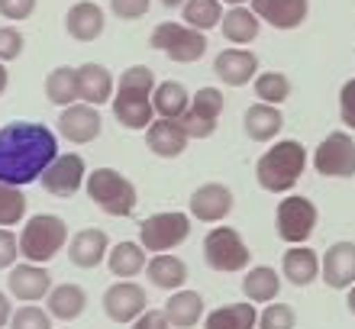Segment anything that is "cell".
Instances as JSON below:
<instances>
[{
  "label": "cell",
  "mask_w": 355,
  "mask_h": 329,
  "mask_svg": "<svg viewBox=\"0 0 355 329\" xmlns=\"http://www.w3.org/2000/svg\"><path fill=\"white\" fill-rule=\"evenodd\" d=\"M58 155L55 132L42 123L17 120L0 126V181L3 184H33Z\"/></svg>",
  "instance_id": "6da1fadb"
},
{
  "label": "cell",
  "mask_w": 355,
  "mask_h": 329,
  "mask_svg": "<svg viewBox=\"0 0 355 329\" xmlns=\"http://www.w3.org/2000/svg\"><path fill=\"white\" fill-rule=\"evenodd\" d=\"M152 91H155V75L146 65H130L116 81V94L110 100V110L120 126L126 130H149L155 120V104H152Z\"/></svg>",
  "instance_id": "7a4b0ae2"
},
{
  "label": "cell",
  "mask_w": 355,
  "mask_h": 329,
  "mask_svg": "<svg viewBox=\"0 0 355 329\" xmlns=\"http://www.w3.org/2000/svg\"><path fill=\"white\" fill-rule=\"evenodd\" d=\"M307 168V149L297 139H281L255 165V181L268 194H288Z\"/></svg>",
  "instance_id": "3957f363"
},
{
  "label": "cell",
  "mask_w": 355,
  "mask_h": 329,
  "mask_svg": "<svg viewBox=\"0 0 355 329\" xmlns=\"http://www.w3.org/2000/svg\"><path fill=\"white\" fill-rule=\"evenodd\" d=\"M68 245V226L55 213H36L23 223L19 233V258L36 265L52 262L62 249Z\"/></svg>",
  "instance_id": "277c9868"
},
{
  "label": "cell",
  "mask_w": 355,
  "mask_h": 329,
  "mask_svg": "<svg viewBox=\"0 0 355 329\" xmlns=\"http://www.w3.org/2000/svg\"><path fill=\"white\" fill-rule=\"evenodd\" d=\"M85 190L94 207H101L107 217H130L139 200L136 184L116 168H94L85 181Z\"/></svg>",
  "instance_id": "5b68a950"
},
{
  "label": "cell",
  "mask_w": 355,
  "mask_h": 329,
  "mask_svg": "<svg viewBox=\"0 0 355 329\" xmlns=\"http://www.w3.org/2000/svg\"><path fill=\"white\" fill-rule=\"evenodd\" d=\"M149 46L178 65H191L207 55V33L187 26V23H159L152 29Z\"/></svg>",
  "instance_id": "8992f818"
},
{
  "label": "cell",
  "mask_w": 355,
  "mask_h": 329,
  "mask_svg": "<svg viewBox=\"0 0 355 329\" xmlns=\"http://www.w3.org/2000/svg\"><path fill=\"white\" fill-rule=\"evenodd\" d=\"M204 262L214 272L233 274V272H245L252 262V252L245 245L243 233L233 226H214L204 239Z\"/></svg>",
  "instance_id": "52a82bcc"
},
{
  "label": "cell",
  "mask_w": 355,
  "mask_h": 329,
  "mask_svg": "<svg viewBox=\"0 0 355 329\" xmlns=\"http://www.w3.org/2000/svg\"><path fill=\"white\" fill-rule=\"evenodd\" d=\"M317 207L310 197H300V194H288V197L278 204L275 210V226H278V235L288 245H304L317 229Z\"/></svg>",
  "instance_id": "ba28073f"
},
{
  "label": "cell",
  "mask_w": 355,
  "mask_h": 329,
  "mask_svg": "<svg viewBox=\"0 0 355 329\" xmlns=\"http://www.w3.org/2000/svg\"><path fill=\"white\" fill-rule=\"evenodd\" d=\"M191 235V217L187 213H155V217L142 220L139 223V242L146 245V252L159 255V252H171L181 242H187Z\"/></svg>",
  "instance_id": "9c48e42d"
},
{
  "label": "cell",
  "mask_w": 355,
  "mask_h": 329,
  "mask_svg": "<svg viewBox=\"0 0 355 329\" xmlns=\"http://www.w3.org/2000/svg\"><path fill=\"white\" fill-rule=\"evenodd\" d=\"M320 178H355V139L349 132H329L313 152Z\"/></svg>",
  "instance_id": "30bf717a"
},
{
  "label": "cell",
  "mask_w": 355,
  "mask_h": 329,
  "mask_svg": "<svg viewBox=\"0 0 355 329\" xmlns=\"http://www.w3.org/2000/svg\"><path fill=\"white\" fill-rule=\"evenodd\" d=\"M223 91L220 87H200L194 97H191V107L181 116V126L191 139H210L216 132V123H220V113H223Z\"/></svg>",
  "instance_id": "8fae6325"
},
{
  "label": "cell",
  "mask_w": 355,
  "mask_h": 329,
  "mask_svg": "<svg viewBox=\"0 0 355 329\" xmlns=\"http://www.w3.org/2000/svg\"><path fill=\"white\" fill-rule=\"evenodd\" d=\"M103 313H107V320L113 323H132L136 317L149 310V294L142 284H136L132 278H116V284H110L107 291H103V301H101Z\"/></svg>",
  "instance_id": "7c38bea8"
},
{
  "label": "cell",
  "mask_w": 355,
  "mask_h": 329,
  "mask_svg": "<svg viewBox=\"0 0 355 329\" xmlns=\"http://www.w3.org/2000/svg\"><path fill=\"white\" fill-rule=\"evenodd\" d=\"M39 181H42V188H46L52 197H75L87 181V165H85L81 155H75V152L55 155L52 165L42 171V178Z\"/></svg>",
  "instance_id": "4fadbf2b"
},
{
  "label": "cell",
  "mask_w": 355,
  "mask_h": 329,
  "mask_svg": "<svg viewBox=\"0 0 355 329\" xmlns=\"http://www.w3.org/2000/svg\"><path fill=\"white\" fill-rule=\"evenodd\" d=\"M7 291H10V297H17L19 303H39L52 291V274L46 272V265L19 262V265H13L7 274Z\"/></svg>",
  "instance_id": "5bb4252c"
},
{
  "label": "cell",
  "mask_w": 355,
  "mask_h": 329,
  "mask_svg": "<svg viewBox=\"0 0 355 329\" xmlns=\"http://www.w3.org/2000/svg\"><path fill=\"white\" fill-rule=\"evenodd\" d=\"M103 130V120H101V110L91 104H71V107H62L58 113V132L65 136L71 145H87L101 136Z\"/></svg>",
  "instance_id": "9a60e30c"
},
{
  "label": "cell",
  "mask_w": 355,
  "mask_h": 329,
  "mask_svg": "<svg viewBox=\"0 0 355 329\" xmlns=\"http://www.w3.org/2000/svg\"><path fill=\"white\" fill-rule=\"evenodd\" d=\"M236 197L233 190L220 184V181H207L191 194V217L200 220V223H220L233 213Z\"/></svg>",
  "instance_id": "2e32d148"
},
{
  "label": "cell",
  "mask_w": 355,
  "mask_h": 329,
  "mask_svg": "<svg viewBox=\"0 0 355 329\" xmlns=\"http://www.w3.org/2000/svg\"><path fill=\"white\" fill-rule=\"evenodd\" d=\"M214 71L226 87H245L259 75V55L243 46L223 48V52L214 58Z\"/></svg>",
  "instance_id": "e0dca14e"
},
{
  "label": "cell",
  "mask_w": 355,
  "mask_h": 329,
  "mask_svg": "<svg viewBox=\"0 0 355 329\" xmlns=\"http://www.w3.org/2000/svg\"><path fill=\"white\" fill-rule=\"evenodd\" d=\"M320 274L333 291H349L355 284V242H333L320 258Z\"/></svg>",
  "instance_id": "ac0fdd59"
},
{
  "label": "cell",
  "mask_w": 355,
  "mask_h": 329,
  "mask_svg": "<svg viewBox=\"0 0 355 329\" xmlns=\"http://www.w3.org/2000/svg\"><path fill=\"white\" fill-rule=\"evenodd\" d=\"M107 252H110V235L97 226L78 229L68 242V262L75 268H97L101 262H107Z\"/></svg>",
  "instance_id": "d6986e66"
},
{
  "label": "cell",
  "mask_w": 355,
  "mask_h": 329,
  "mask_svg": "<svg viewBox=\"0 0 355 329\" xmlns=\"http://www.w3.org/2000/svg\"><path fill=\"white\" fill-rule=\"evenodd\" d=\"M116 94V78L97 62H85L78 68V100L91 107L110 104Z\"/></svg>",
  "instance_id": "ffe728a7"
},
{
  "label": "cell",
  "mask_w": 355,
  "mask_h": 329,
  "mask_svg": "<svg viewBox=\"0 0 355 329\" xmlns=\"http://www.w3.org/2000/svg\"><path fill=\"white\" fill-rule=\"evenodd\" d=\"M191 136L184 132L181 120H165V116H155L152 126L146 130V145H149L159 159H178L181 152L187 149Z\"/></svg>",
  "instance_id": "44dd1931"
},
{
  "label": "cell",
  "mask_w": 355,
  "mask_h": 329,
  "mask_svg": "<svg viewBox=\"0 0 355 329\" xmlns=\"http://www.w3.org/2000/svg\"><path fill=\"white\" fill-rule=\"evenodd\" d=\"M252 10L275 29H297L310 13V0H252Z\"/></svg>",
  "instance_id": "7402d4cb"
},
{
  "label": "cell",
  "mask_w": 355,
  "mask_h": 329,
  "mask_svg": "<svg viewBox=\"0 0 355 329\" xmlns=\"http://www.w3.org/2000/svg\"><path fill=\"white\" fill-rule=\"evenodd\" d=\"M103 26H107V13H103L94 0H81L65 13V29L75 42H94V39L103 36Z\"/></svg>",
  "instance_id": "603a6c76"
},
{
  "label": "cell",
  "mask_w": 355,
  "mask_h": 329,
  "mask_svg": "<svg viewBox=\"0 0 355 329\" xmlns=\"http://www.w3.org/2000/svg\"><path fill=\"white\" fill-rule=\"evenodd\" d=\"M281 278L294 287H307L320 278V255L310 245H291L281 258Z\"/></svg>",
  "instance_id": "cb8c5ba5"
},
{
  "label": "cell",
  "mask_w": 355,
  "mask_h": 329,
  "mask_svg": "<svg viewBox=\"0 0 355 329\" xmlns=\"http://www.w3.org/2000/svg\"><path fill=\"white\" fill-rule=\"evenodd\" d=\"M165 317H168V323L175 329H191L197 326V323L207 317V307H204V297L197 291H187V287H181V291H171V297L165 301Z\"/></svg>",
  "instance_id": "d4e9b609"
},
{
  "label": "cell",
  "mask_w": 355,
  "mask_h": 329,
  "mask_svg": "<svg viewBox=\"0 0 355 329\" xmlns=\"http://www.w3.org/2000/svg\"><path fill=\"white\" fill-rule=\"evenodd\" d=\"M46 310L55 317V320L62 323H71L78 320L81 313L87 310V291L81 287V284H55L52 291H49L46 297Z\"/></svg>",
  "instance_id": "484cf974"
},
{
  "label": "cell",
  "mask_w": 355,
  "mask_h": 329,
  "mask_svg": "<svg viewBox=\"0 0 355 329\" xmlns=\"http://www.w3.org/2000/svg\"><path fill=\"white\" fill-rule=\"evenodd\" d=\"M146 278L159 291H168V294L181 291L187 284V265L181 258H175L171 252H159V255H152L149 265H146Z\"/></svg>",
  "instance_id": "4316f807"
},
{
  "label": "cell",
  "mask_w": 355,
  "mask_h": 329,
  "mask_svg": "<svg viewBox=\"0 0 355 329\" xmlns=\"http://www.w3.org/2000/svg\"><path fill=\"white\" fill-rule=\"evenodd\" d=\"M204 329H259V310L252 301L223 303L204 317Z\"/></svg>",
  "instance_id": "83f0119b"
},
{
  "label": "cell",
  "mask_w": 355,
  "mask_h": 329,
  "mask_svg": "<svg viewBox=\"0 0 355 329\" xmlns=\"http://www.w3.org/2000/svg\"><path fill=\"white\" fill-rule=\"evenodd\" d=\"M243 126L252 142H275V136L284 126V116H281L278 107L271 104H252L243 113Z\"/></svg>",
  "instance_id": "f1b7e54d"
},
{
  "label": "cell",
  "mask_w": 355,
  "mask_h": 329,
  "mask_svg": "<svg viewBox=\"0 0 355 329\" xmlns=\"http://www.w3.org/2000/svg\"><path fill=\"white\" fill-rule=\"evenodd\" d=\"M220 29H223V36L233 42V46H249L255 36H259V29H262V19L255 17L252 7H230L220 19Z\"/></svg>",
  "instance_id": "f546056e"
},
{
  "label": "cell",
  "mask_w": 355,
  "mask_h": 329,
  "mask_svg": "<svg viewBox=\"0 0 355 329\" xmlns=\"http://www.w3.org/2000/svg\"><path fill=\"white\" fill-rule=\"evenodd\" d=\"M281 294V274L271 265H255L243 278V297L252 303H271Z\"/></svg>",
  "instance_id": "4dcf8cb0"
},
{
  "label": "cell",
  "mask_w": 355,
  "mask_h": 329,
  "mask_svg": "<svg viewBox=\"0 0 355 329\" xmlns=\"http://www.w3.org/2000/svg\"><path fill=\"white\" fill-rule=\"evenodd\" d=\"M146 245L142 242H116L110 245V252H107V268H110L113 278H136L139 272H146Z\"/></svg>",
  "instance_id": "1f68e13d"
},
{
  "label": "cell",
  "mask_w": 355,
  "mask_h": 329,
  "mask_svg": "<svg viewBox=\"0 0 355 329\" xmlns=\"http://www.w3.org/2000/svg\"><path fill=\"white\" fill-rule=\"evenodd\" d=\"M152 104H155V116H165V120H181L191 107V94L181 81H162L152 91Z\"/></svg>",
  "instance_id": "d6a6232c"
},
{
  "label": "cell",
  "mask_w": 355,
  "mask_h": 329,
  "mask_svg": "<svg viewBox=\"0 0 355 329\" xmlns=\"http://www.w3.org/2000/svg\"><path fill=\"white\" fill-rule=\"evenodd\" d=\"M46 100L55 107H71L78 104V68L58 65L49 71L46 78Z\"/></svg>",
  "instance_id": "836d02e7"
},
{
  "label": "cell",
  "mask_w": 355,
  "mask_h": 329,
  "mask_svg": "<svg viewBox=\"0 0 355 329\" xmlns=\"http://www.w3.org/2000/svg\"><path fill=\"white\" fill-rule=\"evenodd\" d=\"M181 13H184L187 26L207 33V29L220 26V19H223V0H184Z\"/></svg>",
  "instance_id": "e575fe53"
},
{
  "label": "cell",
  "mask_w": 355,
  "mask_h": 329,
  "mask_svg": "<svg viewBox=\"0 0 355 329\" xmlns=\"http://www.w3.org/2000/svg\"><path fill=\"white\" fill-rule=\"evenodd\" d=\"M252 87H255V97L271 107L284 104L291 97V78L281 75V71H262V75H255Z\"/></svg>",
  "instance_id": "d590c367"
},
{
  "label": "cell",
  "mask_w": 355,
  "mask_h": 329,
  "mask_svg": "<svg viewBox=\"0 0 355 329\" xmlns=\"http://www.w3.org/2000/svg\"><path fill=\"white\" fill-rule=\"evenodd\" d=\"M26 220V194L17 184H3L0 181V226H17Z\"/></svg>",
  "instance_id": "8d00e7d4"
},
{
  "label": "cell",
  "mask_w": 355,
  "mask_h": 329,
  "mask_svg": "<svg viewBox=\"0 0 355 329\" xmlns=\"http://www.w3.org/2000/svg\"><path fill=\"white\" fill-rule=\"evenodd\" d=\"M297 326V313L291 303L271 301L265 303V310H259V329H294Z\"/></svg>",
  "instance_id": "74e56055"
},
{
  "label": "cell",
  "mask_w": 355,
  "mask_h": 329,
  "mask_svg": "<svg viewBox=\"0 0 355 329\" xmlns=\"http://www.w3.org/2000/svg\"><path fill=\"white\" fill-rule=\"evenodd\" d=\"M10 329H52V313L36 303H23L19 310H13Z\"/></svg>",
  "instance_id": "f35d334b"
},
{
  "label": "cell",
  "mask_w": 355,
  "mask_h": 329,
  "mask_svg": "<svg viewBox=\"0 0 355 329\" xmlns=\"http://www.w3.org/2000/svg\"><path fill=\"white\" fill-rule=\"evenodd\" d=\"M23 46H26V39L23 33L13 26H0V62L7 65V62H17L23 55Z\"/></svg>",
  "instance_id": "ab89813d"
},
{
  "label": "cell",
  "mask_w": 355,
  "mask_h": 329,
  "mask_svg": "<svg viewBox=\"0 0 355 329\" xmlns=\"http://www.w3.org/2000/svg\"><path fill=\"white\" fill-rule=\"evenodd\" d=\"M110 10L120 19H142L152 10V0H110Z\"/></svg>",
  "instance_id": "60d3db41"
},
{
  "label": "cell",
  "mask_w": 355,
  "mask_h": 329,
  "mask_svg": "<svg viewBox=\"0 0 355 329\" xmlns=\"http://www.w3.org/2000/svg\"><path fill=\"white\" fill-rule=\"evenodd\" d=\"M19 255V239L10 233L7 226H0V272H10L17 265Z\"/></svg>",
  "instance_id": "b9f144b4"
},
{
  "label": "cell",
  "mask_w": 355,
  "mask_h": 329,
  "mask_svg": "<svg viewBox=\"0 0 355 329\" xmlns=\"http://www.w3.org/2000/svg\"><path fill=\"white\" fill-rule=\"evenodd\" d=\"M36 13V0H0V17L13 19V23H23Z\"/></svg>",
  "instance_id": "7bdbcfd3"
},
{
  "label": "cell",
  "mask_w": 355,
  "mask_h": 329,
  "mask_svg": "<svg viewBox=\"0 0 355 329\" xmlns=\"http://www.w3.org/2000/svg\"><path fill=\"white\" fill-rule=\"evenodd\" d=\"M339 116H343V126L355 130V78L343 85L339 91Z\"/></svg>",
  "instance_id": "ee69618b"
},
{
  "label": "cell",
  "mask_w": 355,
  "mask_h": 329,
  "mask_svg": "<svg viewBox=\"0 0 355 329\" xmlns=\"http://www.w3.org/2000/svg\"><path fill=\"white\" fill-rule=\"evenodd\" d=\"M130 329H171V323L165 317V310H146L142 317H136L130 323Z\"/></svg>",
  "instance_id": "f6af8a7d"
},
{
  "label": "cell",
  "mask_w": 355,
  "mask_h": 329,
  "mask_svg": "<svg viewBox=\"0 0 355 329\" xmlns=\"http://www.w3.org/2000/svg\"><path fill=\"white\" fill-rule=\"evenodd\" d=\"M10 320H13V303H10V294L0 291V329L10 326Z\"/></svg>",
  "instance_id": "bcb514c9"
},
{
  "label": "cell",
  "mask_w": 355,
  "mask_h": 329,
  "mask_svg": "<svg viewBox=\"0 0 355 329\" xmlns=\"http://www.w3.org/2000/svg\"><path fill=\"white\" fill-rule=\"evenodd\" d=\"M7 85H10V75H7V68H3V62H0V94L7 91Z\"/></svg>",
  "instance_id": "7dc6e473"
},
{
  "label": "cell",
  "mask_w": 355,
  "mask_h": 329,
  "mask_svg": "<svg viewBox=\"0 0 355 329\" xmlns=\"http://www.w3.org/2000/svg\"><path fill=\"white\" fill-rule=\"evenodd\" d=\"M346 307H349V313L355 317V284L349 287V297H346Z\"/></svg>",
  "instance_id": "c3c4849f"
},
{
  "label": "cell",
  "mask_w": 355,
  "mask_h": 329,
  "mask_svg": "<svg viewBox=\"0 0 355 329\" xmlns=\"http://www.w3.org/2000/svg\"><path fill=\"white\" fill-rule=\"evenodd\" d=\"M159 3H162V7H184V0H159Z\"/></svg>",
  "instance_id": "681fc988"
},
{
  "label": "cell",
  "mask_w": 355,
  "mask_h": 329,
  "mask_svg": "<svg viewBox=\"0 0 355 329\" xmlns=\"http://www.w3.org/2000/svg\"><path fill=\"white\" fill-rule=\"evenodd\" d=\"M223 3H233V7H239V3H245V0H223Z\"/></svg>",
  "instance_id": "f907efd6"
},
{
  "label": "cell",
  "mask_w": 355,
  "mask_h": 329,
  "mask_svg": "<svg viewBox=\"0 0 355 329\" xmlns=\"http://www.w3.org/2000/svg\"><path fill=\"white\" fill-rule=\"evenodd\" d=\"M65 329H71V326H65Z\"/></svg>",
  "instance_id": "816d5d0a"
}]
</instances>
